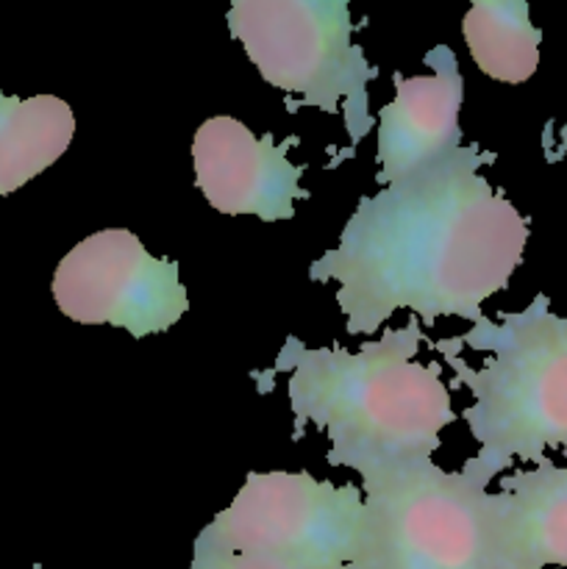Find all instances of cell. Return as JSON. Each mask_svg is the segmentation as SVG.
<instances>
[{
	"label": "cell",
	"mask_w": 567,
	"mask_h": 569,
	"mask_svg": "<svg viewBox=\"0 0 567 569\" xmlns=\"http://www.w3.org/2000/svg\"><path fill=\"white\" fill-rule=\"evenodd\" d=\"M493 153L461 144L437 164L359 200L337 248L309 267L337 283L345 331L376 333L395 311L422 322L481 320L484 300L509 287L528 242V220L489 187Z\"/></svg>",
	"instance_id": "cell-1"
},
{
	"label": "cell",
	"mask_w": 567,
	"mask_h": 569,
	"mask_svg": "<svg viewBox=\"0 0 567 569\" xmlns=\"http://www.w3.org/2000/svg\"><path fill=\"white\" fill-rule=\"evenodd\" d=\"M420 342L417 317L356 353L339 345L306 348L289 337L270 372H289L292 439L317 428L328 437V465L361 478L431 459L456 415L437 365L415 361Z\"/></svg>",
	"instance_id": "cell-2"
},
{
	"label": "cell",
	"mask_w": 567,
	"mask_h": 569,
	"mask_svg": "<svg viewBox=\"0 0 567 569\" xmlns=\"http://www.w3.org/2000/svg\"><path fill=\"white\" fill-rule=\"evenodd\" d=\"M450 345L487 356L470 367L434 342L456 383L472 395L461 411L478 442V453L461 467L467 481L487 489L515 459L539 465L545 450H567V317L554 315L545 295L498 322L481 317Z\"/></svg>",
	"instance_id": "cell-3"
},
{
	"label": "cell",
	"mask_w": 567,
	"mask_h": 569,
	"mask_svg": "<svg viewBox=\"0 0 567 569\" xmlns=\"http://www.w3.org/2000/svg\"><path fill=\"white\" fill-rule=\"evenodd\" d=\"M370 550L365 569H506L498 495L431 459L361 478Z\"/></svg>",
	"instance_id": "cell-4"
},
{
	"label": "cell",
	"mask_w": 567,
	"mask_h": 569,
	"mask_svg": "<svg viewBox=\"0 0 567 569\" xmlns=\"http://www.w3.org/2000/svg\"><path fill=\"white\" fill-rule=\"evenodd\" d=\"M259 76L309 109L345 114L354 142L370 131L367 83L378 67L354 44L345 0H237L226 14Z\"/></svg>",
	"instance_id": "cell-5"
},
{
	"label": "cell",
	"mask_w": 567,
	"mask_h": 569,
	"mask_svg": "<svg viewBox=\"0 0 567 569\" xmlns=\"http://www.w3.org/2000/svg\"><path fill=\"white\" fill-rule=\"evenodd\" d=\"M245 556L315 569H365L370 517L365 492L309 472H250L226 511L198 533Z\"/></svg>",
	"instance_id": "cell-6"
},
{
	"label": "cell",
	"mask_w": 567,
	"mask_h": 569,
	"mask_svg": "<svg viewBox=\"0 0 567 569\" xmlns=\"http://www.w3.org/2000/svg\"><path fill=\"white\" fill-rule=\"evenodd\" d=\"M59 311L83 326H115L133 339L156 337L189 309L178 261L156 259L137 233L106 228L76 244L53 272Z\"/></svg>",
	"instance_id": "cell-7"
},
{
	"label": "cell",
	"mask_w": 567,
	"mask_h": 569,
	"mask_svg": "<svg viewBox=\"0 0 567 569\" xmlns=\"http://www.w3.org/2000/svg\"><path fill=\"white\" fill-rule=\"evenodd\" d=\"M295 139L276 144L272 133L256 137L233 117H209L195 131V183L220 214H253L265 222L295 217V200L309 198L300 187L306 167L289 161Z\"/></svg>",
	"instance_id": "cell-8"
},
{
	"label": "cell",
	"mask_w": 567,
	"mask_h": 569,
	"mask_svg": "<svg viewBox=\"0 0 567 569\" xmlns=\"http://www.w3.org/2000/svg\"><path fill=\"white\" fill-rule=\"evenodd\" d=\"M431 76L404 78L395 72V100L378 111V176L384 187L406 181L461 148L459 111L465 78L454 50H428Z\"/></svg>",
	"instance_id": "cell-9"
},
{
	"label": "cell",
	"mask_w": 567,
	"mask_h": 569,
	"mask_svg": "<svg viewBox=\"0 0 567 569\" xmlns=\"http://www.w3.org/2000/svg\"><path fill=\"white\" fill-rule=\"evenodd\" d=\"M495 495L504 567L567 569V467L543 459L506 476Z\"/></svg>",
	"instance_id": "cell-10"
},
{
	"label": "cell",
	"mask_w": 567,
	"mask_h": 569,
	"mask_svg": "<svg viewBox=\"0 0 567 569\" xmlns=\"http://www.w3.org/2000/svg\"><path fill=\"white\" fill-rule=\"evenodd\" d=\"M76 117L56 94L11 98L0 92V194H11L67 153Z\"/></svg>",
	"instance_id": "cell-11"
},
{
	"label": "cell",
	"mask_w": 567,
	"mask_h": 569,
	"mask_svg": "<svg viewBox=\"0 0 567 569\" xmlns=\"http://www.w3.org/2000/svg\"><path fill=\"white\" fill-rule=\"evenodd\" d=\"M461 31L476 67L495 81L523 83L537 72L543 31L526 0H476Z\"/></svg>",
	"instance_id": "cell-12"
},
{
	"label": "cell",
	"mask_w": 567,
	"mask_h": 569,
	"mask_svg": "<svg viewBox=\"0 0 567 569\" xmlns=\"http://www.w3.org/2000/svg\"><path fill=\"white\" fill-rule=\"evenodd\" d=\"M189 569H315V567L287 565V561L265 559V556L233 553V550H226L220 548V545L206 542L203 537H198L192 545V561H189Z\"/></svg>",
	"instance_id": "cell-13"
},
{
	"label": "cell",
	"mask_w": 567,
	"mask_h": 569,
	"mask_svg": "<svg viewBox=\"0 0 567 569\" xmlns=\"http://www.w3.org/2000/svg\"><path fill=\"white\" fill-rule=\"evenodd\" d=\"M559 142H561V150H565V153H567V122H565V126H561V131H559Z\"/></svg>",
	"instance_id": "cell-14"
}]
</instances>
